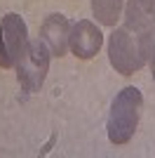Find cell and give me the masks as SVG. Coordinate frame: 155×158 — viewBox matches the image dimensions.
Instances as JSON below:
<instances>
[{"instance_id":"obj_4","label":"cell","mask_w":155,"mask_h":158,"mask_svg":"<svg viewBox=\"0 0 155 158\" xmlns=\"http://www.w3.org/2000/svg\"><path fill=\"white\" fill-rule=\"evenodd\" d=\"M28 47V35H26V21L19 14H5L0 19V66L12 69L21 59V54Z\"/></svg>"},{"instance_id":"obj_5","label":"cell","mask_w":155,"mask_h":158,"mask_svg":"<svg viewBox=\"0 0 155 158\" xmlns=\"http://www.w3.org/2000/svg\"><path fill=\"white\" fill-rule=\"evenodd\" d=\"M103 35L97 28V24H92L89 19H80L78 24L71 26V35H68V47L78 59H92L94 54L101 50Z\"/></svg>"},{"instance_id":"obj_7","label":"cell","mask_w":155,"mask_h":158,"mask_svg":"<svg viewBox=\"0 0 155 158\" xmlns=\"http://www.w3.org/2000/svg\"><path fill=\"white\" fill-rule=\"evenodd\" d=\"M125 0H92V12L99 24L103 26H115L117 19L122 17Z\"/></svg>"},{"instance_id":"obj_6","label":"cell","mask_w":155,"mask_h":158,"mask_svg":"<svg viewBox=\"0 0 155 158\" xmlns=\"http://www.w3.org/2000/svg\"><path fill=\"white\" fill-rule=\"evenodd\" d=\"M68 35H71V24L64 14H50L42 26H40V40L50 47L54 57H64L68 50Z\"/></svg>"},{"instance_id":"obj_9","label":"cell","mask_w":155,"mask_h":158,"mask_svg":"<svg viewBox=\"0 0 155 158\" xmlns=\"http://www.w3.org/2000/svg\"><path fill=\"white\" fill-rule=\"evenodd\" d=\"M146 61L150 64V73H153V80H155V45L150 47V52L146 54Z\"/></svg>"},{"instance_id":"obj_2","label":"cell","mask_w":155,"mask_h":158,"mask_svg":"<svg viewBox=\"0 0 155 158\" xmlns=\"http://www.w3.org/2000/svg\"><path fill=\"white\" fill-rule=\"evenodd\" d=\"M50 57L52 52L42 40L28 43L26 52L17 61V80H19L24 92L35 94L42 87V83L47 78V69H50Z\"/></svg>"},{"instance_id":"obj_3","label":"cell","mask_w":155,"mask_h":158,"mask_svg":"<svg viewBox=\"0 0 155 158\" xmlns=\"http://www.w3.org/2000/svg\"><path fill=\"white\" fill-rule=\"evenodd\" d=\"M108 59H110V66H113L117 73H122V76H132V73H136L143 64H146L143 57H141V52H139L136 35L129 31L127 26L115 28V31L110 33Z\"/></svg>"},{"instance_id":"obj_1","label":"cell","mask_w":155,"mask_h":158,"mask_svg":"<svg viewBox=\"0 0 155 158\" xmlns=\"http://www.w3.org/2000/svg\"><path fill=\"white\" fill-rule=\"evenodd\" d=\"M143 109V97L136 87H125L115 94L108 113V139L113 144H127L134 137Z\"/></svg>"},{"instance_id":"obj_8","label":"cell","mask_w":155,"mask_h":158,"mask_svg":"<svg viewBox=\"0 0 155 158\" xmlns=\"http://www.w3.org/2000/svg\"><path fill=\"white\" fill-rule=\"evenodd\" d=\"M136 2H139V7L148 14L150 19H155V0H136Z\"/></svg>"}]
</instances>
